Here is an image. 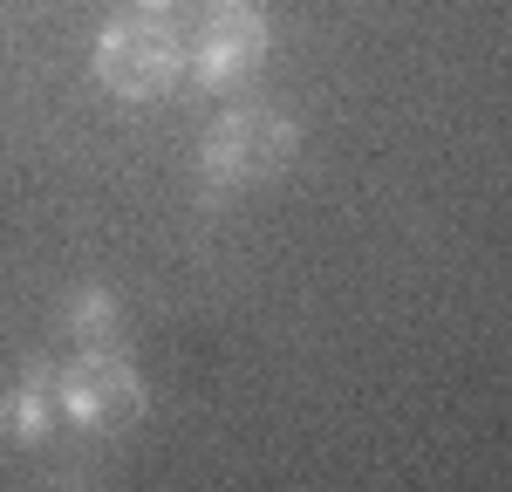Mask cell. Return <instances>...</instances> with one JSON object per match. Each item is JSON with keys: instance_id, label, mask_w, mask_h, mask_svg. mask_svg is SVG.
Here are the masks:
<instances>
[{"instance_id": "cell-1", "label": "cell", "mask_w": 512, "mask_h": 492, "mask_svg": "<svg viewBox=\"0 0 512 492\" xmlns=\"http://www.w3.org/2000/svg\"><path fill=\"white\" fill-rule=\"evenodd\" d=\"M301 151V130L274 110H233V117L212 123V137H205V171L219 178V185H253V178H274L287 171Z\"/></svg>"}, {"instance_id": "cell-2", "label": "cell", "mask_w": 512, "mask_h": 492, "mask_svg": "<svg viewBox=\"0 0 512 492\" xmlns=\"http://www.w3.org/2000/svg\"><path fill=\"white\" fill-rule=\"evenodd\" d=\"M178 62H185V48L164 21H110L103 48H96V76L117 96H164Z\"/></svg>"}, {"instance_id": "cell-3", "label": "cell", "mask_w": 512, "mask_h": 492, "mask_svg": "<svg viewBox=\"0 0 512 492\" xmlns=\"http://www.w3.org/2000/svg\"><path fill=\"white\" fill-rule=\"evenodd\" d=\"M260 55H267V21H260V7H253V0H212V7H205V28H198V55H192L198 82H205V89H226V82H239Z\"/></svg>"}, {"instance_id": "cell-4", "label": "cell", "mask_w": 512, "mask_h": 492, "mask_svg": "<svg viewBox=\"0 0 512 492\" xmlns=\"http://www.w3.org/2000/svg\"><path fill=\"white\" fill-rule=\"evenodd\" d=\"M62 404H69L76 424L110 431V424H130V417L144 410V383H137L130 363H117V356H82V363L62 376Z\"/></svg>"}, {"instance_id": "cell-5", "label": "cell", "mask_w": 512, "mask_h": 492, "mask_svg": "<svg viewBox=\"0 0 512 492\" xmlns=\"http://www.w3.org/2000/svg\"><path fill=\"white\" fill-rule=\"evenodd\" d=\"M41 417H48V390L41 383H28L21 397H0V438H41Z\"/></svg>"}, {"instance_id": "cell-6", "label": "cell", "mask_w": 512, "mask_h": 492, "mask_svg": "<svg viewBox=\"0 0 512 492\" xmlns=\"http://www.w3.org/2000/svg\"><path fill=\"white\" fill-rule=\"evenodd\" d=\"M69 322L89 328V335H103V328H117V315H110V301H103V294H82L76 308H69Z\"/></svg>"}, {"instance_id": "cell-7", "label": "cell", "mask_w": 512, "mask_h": 492, "mask_svg": "<svg viewBox=\"0 0 512 492\" xmlns=\"http://www.w3.org/2000/svg\"><path fill=\"white\" fill-rule=\"evenodd\" d=\"M144 7H171V0H144Z\"/></svg>"}]
</instances>
